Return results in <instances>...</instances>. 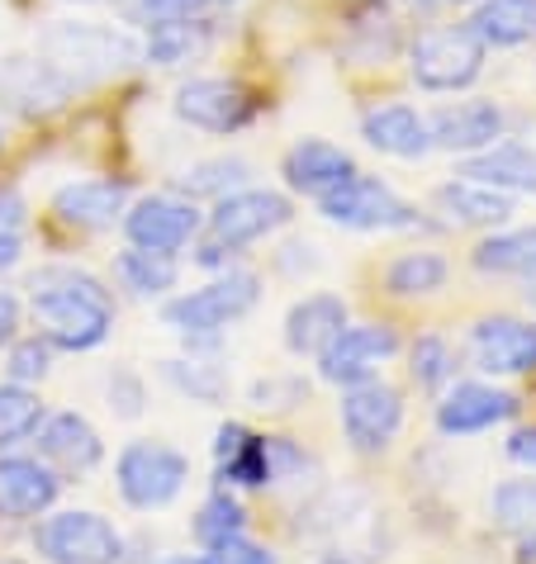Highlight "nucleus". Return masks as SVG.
Here are the masks:
<instances>
[{
  "label": "nucleus",
  "instance_id": "obj_10",
  "mask_svg": "<svg viewBox=\"0 0 536 564\" xmlns=\"http://www.w3.org/2000/svg\"><path fill=\"white\" fill-rule=\"evenodd\" d=\"M404 422V399L399 389H389L380 380H361V384H346L342 394V427H346V442L356 451H385L394 442V432H399Z\"/></svg>",
  "mask_w": 536,
  "mask_h": 564
},
{
  "label": "nucleus",
  "instance_id": "obj_6",
  "mask_svg": "<svg viewBox=\"0 0 536 564\" xmlns=\"http://www.w3.org/2000/svg\"><path fill=\"white\" fill-rule=\"evenodd\" d=\"M34 545L49 564H119L124 536L100 512H53L34 531Z\"/></svg>",
  "mask_w": 536,
  "mask_h": 564
},
{
  "label": "nucleus",
  "instance_id": "obj_13",
  "mask_svg": "<svg viewBox=\"0 0 536 564\" xmlns=\"http://www.w3.org/2000/svg\"><path fill=\"white\" fill-rule=\"evenodd\" d=\"M124 232L133 247H148V252H181L200 232V209L181 195H148L124 214Z\"/></svg>",
  "mask_w": 536,
  "mask_h": 564
},
{
  "label": "nucleus",
  "instance_id": "obj_20",
  "mask_svg": "<svg viewBox=\"0 0 536 564\" xmlns=\"http://www.w3.org/2000/svg\"><path fill=\"white\" fill-rule=\"evenodd\" d=\"M461 176L480 181V185H494V191H503V195H536V148L494 143L484 152H470Z\"/></svg>",
  "mask_w": 536,
  "mask_h": 564
},
{
  "label": "nucleus",
  "instance_id": "obj_4",
  "mask_svg": "<svg viewBox=\"0 0 536 564\" xmlns=\"http://www.w3.org/2000/svg\"><path fill=\"white\" fill-rule=\"evenodd\" d=\"M319 214L337 228H356V232H385V228H414L418 209L399 199L385 181L375 176H346L342 185L319 195Z\"/></svg>",
  "mask_w": 536,
  "mask_h": 564
},
{
  "label": "nucleus",
  "instance_id": "obj_37",
  "mask_svg": "<svg viewBox=\"0 0 536 564\" xmlns=\"http://www.w3.org/2000/svg\"><path fill=\"white\" fill-rule=\"evenodd\" d=\"M24 199L14 191H0V271H10L24 252Z\"/></svg>",
  "mask_w": 536,
  "mask_h": 564
},
{
  "label": "nucleus",
  "instance_id": "obj_46",
  "mask_svg": "<svg viewBox=\"0 0 536 564\" xmlns=\"http://www.w3.org/2000/svg\"><path fill=\"white\" fill-rule=\"evenodd\" d=\"M167 564H191V560H167ZM195 564H200V560H195Z\"/></svg>",
  "mask_w": 536,
  "mask_h": 564
},
{
  "label": "nucleus",
  "instance_id": "obj_1",
  "mask_svg": "<svg viewBox=\"0 0 536 564\" xmlns=\"http://www.w3.org/2000/svg\"><path fill=\"white\" fill-rule=\"evenodd\" d=\"M34 318L43 337L62 351H90L100 347L115 327V300L96 275L76 271V265H49L34 275Z\"/></svg>",
  "mask_w": 536,
  "mask_h": 564
},
{
  "label": "nucleus",
  "instance_id": "obj_45",
  "mask_svg": "<svg viewBox=\"0 0 536 564\" xmlns=\"http://www.w3.org/2000/svg\"><path fill=\"white\" fill-rule=\"evenodd\" d=\"M432 6H470V0H432Z\"/></svg>",
  "mask_w": 536,
  "mask_h": 564
},
{
  "label": "nucleus",
  "instance_id": "obj_33",
  "mask_svg": "<svg viewBox=\"0 0 536 564\" xmlns=\"http://www.w3.org/2000/svg\"><path fill=\"white\" fill-rule=\"evenodd\" d=\"M243 527H247V512L233 503L228 494H214L210 503L200 508V517H195L200 545H218V541H228V536H243Z\"/></svg>",
  "mask_w": 536,
  "mask_h": 564
},
{
  "label": "nucleus",
  "instance_id": "obj_14",
  "mask_svg": "<svg viewBox=\"0 0 536 564\" xmlns=\"http://www.w3.org/2000/svg\"><path fill=\"white\" fill-rule=\"evenodd\" d=\"M470 351L484 375H532L536 370V323L484 318L470 333Z\"/></svg>",
  "mask_w": 536,
  "mask_h": 564
},
{
  "label": "nucleus",
  "instance_id": "obj_42",
  "mask_svg": "<svg viewBox=\"0 0 536 564\" xmlns=\"http://www.w3.org/2000/svg\"><path fill=\"white\" fill-rule=\"evenodd\" d=\"M508 456H513L517 465H532V469H536V427H517V432L508 436Z\"/></svg>",
  "mask_w": 536,
  "mask_h": 564
},
{
  "label": "nucleus",
  "instance_id": "obj_24",
  "mask_svg": "<svg viewBox=\"0 0 536 564\" xmlns=\"http://www.w3.org/2000/svg\"><path fill=\"white\" fill-rule=\"evenodd\" d=\"M214 456H218V475L243 484V489H261L271 484V456H266V436H251L238 422H224L214 436Z\"/></svg>",
  "mask_w": 536,
  "mask_h": 564
},
{
  "label": "nucleus",
  "instance_id": "obj_22",
  "mask_svg": "<svg viewBox=\"0 0 536 564\" xmlns=\"http://www.w3.org/2000/svg\"><path fill=\"white\" fill-rule=\"evenodd\" d=\"M352 171H356L352 152L323 143V138H304V143H294L286 152V181L294 185V191H304V195L333 191V185H342Z\"/></svg>",
  "mask_w": 536,
  "mask_h": 564
},
{
  "label": "nucleus",
  "instance_id": "obj_11",
  "mask_svg": "<svg viewBox=\"0 0 536 564\" xmlns=\"http://www.w3.org/2000/svg\"><path fill=\"white\" fill-rule=\"evenodd\" d=\"M280 224H290V199L276 195V191H233L214 205L210 214V232L218 247H247L266 238V232H276Z\"/></svg>",
  "mask_w": 536,
  "mask_h": 564
},
{
  "label": "nucleus",
  "instance_id": "obj_29",
  "mask_svg": "<svg viewBox=\"0 0 536 564\" xmlns=\"http://www.w3.org/2000/svg\"><path fill=\"white\" fill-rule=\"evenodd\" d=\"M115 271L124 280V290H133V294H167L171 285H176V257L148 252V247H129Z\"/></svg>",
  "mask_w": 536,
  "mask_h": 564
},
{
  "label": "nucleus",
  "instance_id": "obj_31",
  "mask_svg": "<svg viewBox=\"0 0 536 564\" xmlns=\"http://www.w3.org/2000/svg\"><path fill=\"white\" fill-rule=\"evenodd\" d=\"M385 285L394 294H432L447 285V261H441L437 252H404L399 261L389 265V275H385Z\"/></svg>",
  "mask_w": 536,
  "mask_h": 564
},
{
  "label": "nucleus",
  "instance_id": "obj_26",
  "mask_svg": "<svg viewBox=\"0 0 536 564\" xmlns=\"http://www.w3.org/2000/svg\"><path fill=\"white\" fill-rule=\"evenodd\" d=\"M437 205L447 218H455V224H470V228H499L513 218V199L494 191V185H480V181H447L437 191Z\"/></svg>",
  "mask_w": 536,
  "mask_h": 564
},
{
  "label": "nucleus",
  "instance_id": "obj_43",
  "mask_svg": "<svg viewBox=\"0 0 536 564\" xmlns=\"http://www.w3.org/2000/svg\"><path fill=\"white\" fill-rule=\"evenodd\" d=\"M523 560H527V564H536V531H532V536L523 541Z\"/></svg>",
  "mask_w": 536,
  "mask_h": 564
},
{
  "label": "nucleus",
  "instance_id": "obj_7",
  "mask_svg": "<svg viewBox=\"0 0 536 564\" xmlns=\"http://www.w3.org/2000/svg\"><path fill=\"white\" fill-rule=\"evenodd\" d=\"M414 82L422 90H465L484 72V43L475 39V29H432L414 43L408 53Z\"/></svg>",
  "mask_w": 536,
  "mask_h": 564
},
{
  "label": "nucleus",
  "instance_id": "obj_28",
  "mask_svg": "<svg viewBox=\"0 0 536 564\" xmlns=\"http://www.w3.org/2000/svg\"><path fill=\"white\" fill-rule=\"evenodd\" d=\"M210 48V24L200 20H167V24H152V34L143 39V57L157 62V67H181V62L200 57Z\"/></svg>",
  "mask_w": 536,
  "mask_h": 564
},
{
  "label": "nucleus",
  "instance_id": "obj_17",
  "mask_svg": "<svg viewBox=\"0 0 536 564\" xmlns=\"http://www.w3.org/2000/svg\"><path fill=\"white\" fill-rule=\"evenodd\" d=\"M39 456L57 469H67V475H86V469L100 465L105 446H100V432L82 413H53L39 422Z\"/></svg>",
  "mask_w": 536,
  "mask_h": 564
},
{
  "label": "nucleus",
  "instance_id": "obj_9",
  "mask_svg": "<svg viewBox=\"0 0 536 564\" xmlns=\"http://www.w3.org/2000/svg\"><path fill=\"white\" fill-rule=\"evenodd\" d=\"M394 351H399V333H394L389 323H361V327L346 323L342 333L319 351V375L328 384L375 380L380 360H389Z\"/></svg>",
  "mask_w": 536,
  "mask_h": 564
},
{
  "label": "nucleus",
  "instance_id": "obj_39",
  "mask_svg": "<svg viewBox=\"0 0 536 564\" xmlns=\"http://www.w3.org/2000/svg\"><path fill=\"white\" fill-rule=\"evenodd\" d=\"M214 0H124V10L133 20H148V24H167V20H195L204 14Z\"/></svg>",
  "mask_w": 536,
  "mask_h": 564
},
{
  "label": "nucleus",
  "instance_id": "obj_18",
  "mask_svg": "<svg viewBox=\"0 0 536 564\" xmlns=\"http://www.w3.org/2000/svg\"><path fill=\"white\" fill-rule=\"evenodd\" d=\"M62 479L29 456H0V517H39L57 503Z\"/></svg>",
  "mask_w": 536,
  "mask_h": 564
},
{
  "label": "nucleus",
  "instance_id": "obj_44",
  "mask_svg": "<svg viewBox=\"0 0 536 564\" xmlns=\"http://www.w3.org/2000/svg\"><path fill=\"white\" fill-rule=\"evenodd\" d=\"M319 564H356V560H342V555H328V560H319Z\"/></svg>",
  "mask_w": 536,
  "mask_h": 564
},
{
  "label": "nucleus",
  "instance_id": "obj_16",
  "mask_svg": "<svg viewBox=\"0 0 536 564\" xmlns=\"http://www.w3.org/2000/svg\"><path fill=\"white\" fill-rule=\"evenodd\" d=\"M517 413V399L503 394L494 384H455L447 399L437 403V427L447 436H475Z\"/></svg>",
  "mask_w": 536,
  "mask_h": 564
},
{
  "label": "nucleus",
  "instance_id": "obj_38",
  "mask_svg": "<svg viewBox=\"0 0 536 564\" xmlns=\"http://www.w3.org/2000/svg\"><path fill=\"white\" fill-rule=\"evenodd\" d=\"M167 375H171V384L185 389L191 399H204V403L224 399V380H218L214 366H200V360H171Z\"/></svg>",
  "mask_w": 536,
  "mask_h": 564
},
{
  "label": "nucleus",
  "instance_id": "obj_41",
  "mask_svg": "<svg viewBox=\"0 0 536 564\" xmlns=\"http://www.w3.org/2000/svg\"><path fill=\"white\" fill-rule=\"evenodd\" d=\"M14 337H20V300L10 290H0V347H10Z\"/></svg>",
  "mask_w": 536,
  "mask_h": 564
},
{
  "label": "nucleus",
  "instance_id": "obj_32",
  "mask_svg": "<svg viewBox=\"0 0 536 564\" xmlns=\"http://www.w3.org/2000/svg\"><path fill=\"white\" fill-rule=\"evenodd\" d=\"M251 176V166L243 162V156H214V162H200V166H191V171H185V176H181V191L185 195H218V199H224V195H233V191H238V185Z\"/></svg>",
  "mask_w": 536,
  "mask_h": 564
},
{
  "label": "nucleus",
  "instance_id": "obj_8",
  "mask_svg": "<svg viewBox=\"0 0 536 564\" xmlns=\"http://www.w3.org/2000/svg\"><path fill=\"white\" fill-rule=\"evenodd\" d=\"M72 82L62 76L49 57H29V53H10L0 57V105L20 119H43L57 115L72 100Z\"/></svg>",
  "mask_w": 536,
  "mask_h": 564
},
{
  "label": "nucleus",
  "instance_id": "obj_35",
  "mask_svg": "<svg viewBox=\"0 0 536 564\" xmlns=\"http://www.w3.org/2000/svg\"><path fill=\"white\" fill-rule=\"evenodd\" d=\"M414 380H418V389H441L451 380V370H455V356H451V347L441 337H418L414 341Z\"/></svg>",
  "mask_w": 536,
  "mask_h": 564
},
{
  "label": "nucleus",
  "instance_id": "obj_36",
  "mask_svg": "<svg viewBox=\"0 0 536 564\" xmlns=\"http://www.w3.org/2000/svg\"><path fill=\"white\" fill-rule=\"evenodd\" d=\"M49 366H53V341L49 337H14L10 341V380L14 384H34V380H43L49 375Z\"/></svg>",
  "mask_w": 536,
  "mask_h": 564
},
{
  "label": "nucleus",
  "instance_id": "obj_3",
  "mask_svg": "<svg viewBox=\"0 0 536 564\" xmlns=\"http://www.w3.org/2000/svg\"><path fill=\"white\" fill-rule=\"evenodd\" d=\"M257 300H261V280L251 271H228L210 280V285L181 294V300H171L162 308V323L181 337H214L228 323H238L243 313L257 308Z\"/></svg>",
  "mask_w": 536,
  "mask_h": 564
},
{
  "label": "nucleus",
  "instance_id": "obj_40",
  "mask_svg": "<svg viewBox=\"0 0 536 564\" xmlns=\"http://www.w3.org/2000/svg\"><path fill=\"white\" fill-rule=\"evenodd\" d=\"M200 564H276V555L266 551V545L247 541V536H228V541H218V545H204Z\"/></svg>",
  "mask_w": 536,
  "mask_h": 564
},
{
  "label": "nucleus",
  "instance_id": "obj_30",
  "mask_svg": "<svg viewBox=\"0 0 536 564\" xmlns=\"http://www.w3.org/2000/svg\"><path fill=\"white\" fill-rule=\"evenodd\" d=\"M43 422V403L29 384H0V446H14L24 436H34Z\"/></svg>",
  "mask_w": 536,
  "mask_h": 564
},
{
  "label": "nucleus",
  "instance_id": "obj_23",
  "mask_svg": "<svg viewBox=\"0 0 536 564\" xmlns=\"http://www.w3.org/2000/svg\"><path fill=\"white\" fill-rule=\"evenodd\" d=\"M346 327V304L337 294H309L286 313V347L294 356H319Z\"/></svg>",
  "mask_w": 536,
  "mask_h": 564
},
{
  "label": "nucleus",
  "instance_id": "obj_25",
  "mask_svg": "<svg viewBox=\"0 0 536 564\" xmlns=\"http://www.w3.org/2000/svg\"><path fill=\"white\" fill-rule=\"evenodd\" d=\"M470 29L484 48H523L536 43V0H480Z\"/></svg>",
  "mask_w": 536,
  "mask_h": 564
},
{
  "label": "nucleus",
  "instance_id": "obj_12",
  "mask_svg": "<svg viewBox=\"0 0 536 564\" xmlns=\"http://www.w3.org/2000/svg\"><path fill=\"white\" fill-rule=\"evenodd\" d=\"M176 115L185 123H195L204 133H238L243 123L251 119V96L238 82H224V76H195L176 90Z\"/></svg>",
  "mask_w": 536,
  "mask_h": 564
},
{
  "label": "nucleus",
  "instance_id": "obj_34",
  "mask_svg": "<svg viewBox=\"0 0 536 564\" xmlns=\"http://www.w3.org/2000/svg\"><path fill=\"white\" fill-rule=\"evenodd\" d=\"M494 522L503 531L536 522V479H508L494 489Z\"/></svg>",
  "mask_w": 536,
  "mask_h": 564
},
{
  "label": "nucleus",
  "instance_id": "obj_15",
  "mask_svg": "<svg viewBox=\"0 0 536 564\" xmlns=\"http://www.w3.org/2000/svg\"><path fill=\"white\" fill-rule=\"evenodd\" d=\"M428 129H432V148L470 156V152L494 148L503 138V109L494 100H461V105L437 109Z\"/></svg>",
  "mask_w": 536,
  "mask_h": 564
},
{
  "label": "nucleus",
  "instance_id": "obj_27",
  "mask_svg": "<svg viewBox=\"0 0 536 564\" xmlns=\"http://www.w3.org/2000/svg\"><path fill=\"white\" fill-rule=\"evenodd\" d=\"M475 271L484 275H517L527 285V300L536 294V228L499 232L475 247Z\"/></svg>",
  "mask_w": 536,
  "mask_h": 564
},
{
  "label": "nucleus",
  "instance_id": "obj_2",
  "mask_svg": "<svg viewBox=\"0 0 536 564\" xmlns=\"http://www.w3.org/2000/svg\"><path fill=\"white\" fill-rule=\"evenodd\" d=\"M39 53L49 57L72 86H86V82H100V76H115L124 67H133V62H143V43H138L129 29H115V24L57 20L43 29Z\"/></svg>",
  "mask_w": 536,
  "mask_h": 564
},
{
  "label": "nucleus",
  "instance_id": "obj_19",
  "mask_svg": "<svg viewBox=\"0 0 536 564\" xmlns=\"http://www.w3.org/2000/svg\"><path fill=\"white\" fill-rule=\"evenodd\" d=\"M129 205V185L124 181H72L53 195V214L72 228H109Z\"/></svg>",
  "mask_w": 536,
  "mask_h": 564
},
{
  "label": "nucleus",
  "instance_id": "obj_21",
  "mask_svg": "<svg viewBox=\"0 0 536 564\" xmlns=\"http://www.w3.org/2000/svg\"><path fill=\"white\" fill-rule=\"evenodd\" d=\"M361 133H366V143L375 152L404 156V162H414V156H428L432 152L428 119H422L418 109H408V105H380V109H371V115L361 119Z\"/></svg>",
  "mask_w": 536,
  "mask_h": 564
},
{
  "label": "nucleus",
  "instance_id": "obj_5",
  "mask_svg": "<svg viewBox=\"0 0 536 564\" xmlns=\"http://www.w3.org/2000/svg\"><path fill=\"white\" fill-rule=\"evenodd\" d=\"M119 494L129 508H167L191 479V460L162 442H129L119 451Z\"/></svg>",
  "mask_w": 536,
  "mask_h": 564
}]
</instances>
